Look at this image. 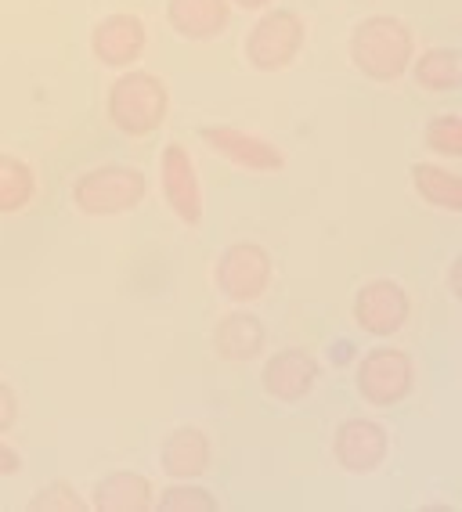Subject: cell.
Wrapping results in <instances>:
<instances>
[{"mask_svg":"<svg viewBox=\"0 0 462 512\" xmlns=\"http://www.w3.org/2000/svg\"><path fill=\"white\" fill-rule=\"evenodd\" d=\"M347 55L354 69L372 83H394L416 58V33L398 15H365L351 29Z\"/></svg>","mask_w":462,"mask_h":512,"instance_id":"cell-1","label":"cell"},{"mask_svg":"<svg viewBox=\"0 0 462 512\" xmlns=\"http://www.w3.org/2000/svg\"><path fill=\"white\" fill-rule=\"evenodd\" d=\"M105 116L123 138H152L170 119V87L148 69H123L109 87Z\"/></svg>","mask_w":462,"mask_h":512,"instance_id":"cell-2","label":"cell"},{"mask_svg":"<svg viewBox=\"0 0 462 512\" xmlns=\"http://www.w3.org/2000/svg\"><path fill=\"white\" fill-rule=\"evenodd\" d=\"M73 206L84 217H123L134 213L148 195V177L138 166L102 163L73 181Z\"/></svg>","mask_w":462,"mask_h":512,"instance_id":"cell-3","label":"cell"},{"mask_svg":"<svg viewBox=\"0 0 462 512\" xmlns=\"http://www.w3.org/2000/svg\"><path fill=\"white\" fill-rule=\"evenodd\" d=\"M307 44V22L293 8H264L246 33V62L257 73H286Z\"/></svg>","mask_w":462,"mask_h":512,"instance_id":"cell-4","label":"cell"},{"mask_svg":"<svg viewBox=\"0 0 462 512\" xmlns=\"http://www.w3.org/2000/svg\"><path fill=\"white\" fill-rule=\"evenodd\" d=\"M275 282V260L260 242H231L213 264V285L228 303H257Z\"/></svg>","mask_w":462,"mask_h":512,"instance_id":"cell-5","label":"cell"},{"mask_svg":"<svg viewBox=\"0 0 462 512\" xmlns=\"http://www.w3.org/2000/svg\"><path fill=\"white\" fill-rule=\"evenodd\" d=\"M354 386L369 408H394L416 390V361L401 347H376L358 361Z\"/></svg>","mask_w":462,"mask_h":512,"instance_id":"cell-6","label":"cell"},{"mask_svg":"<svg viewBox=\"0 0 462 512\" xmlns=\"http://www.w3.org/2000/svg\"><path fill=\"white\" fill-rule=\"evenodd\" d=\"M351 318L365 336L390 339L398 336L412 318V296L398 278H369L354 293Z\"/></svg>","mask_w":462,"mask_h":512,"instance_id":"cell-7","label":"cell"},{"mask_svg":"<svg viewBox=\"0 0 462 512\" xmlns=\"http://www.w3.org/2000/svg\"><path fill=\"white\" fill-rule=\"evenodd\" d=\"M199 138L213 156L224 163L250 170V174H278L286 170V152L264 134H253L246 127H231V123H210L199 127Z\"/></svg>","mask_w":462,"mask_h":512,"instance_id":"cell-8","label":"cell"},{"mask_svg":"<svg viewBox=\"0 0 462 512\" xmlns=\"http://www.w3.org/2000/svg\"><path fill=\"white\" fill-rule=\"evenodd\" d=\"M159 192L167 210L174 213L185 228H199L203 224V181L195 170V159L181 141H170L159 152Z\"/></svg>","mask_w":462,"mask_h":512,"instance_id":"cell-9","label":"cell"},{"mask_svg":"<svg viewBox=\"0 0 462 512\" xmlns=\"http://www.w3.org/2000/svg\"><path fill=\"white\" fill-rule=\"evenodd\" d=\"M390 455V433L379 419L369 415H354L343 419L333 433V458L343 473L351 476H372L383 469Z\"/></svg>","mask_w":462,"mask_h":512,"instance_id":"cell-10","label":"cell"},{"mask_svg":"<svg viewBox=\"0 0 462 512\" xmlns=\"http://www.w3.org/2000/svg\"><path fill=\"white\" fill-rule=\"evenodd\" d=\"M148 47V26L134 11H112L105 19L94 22L91 29V55L98 65L123 73L141 62Z\"/></svg>","mask_w":462,"mask_h":512,"instance_id":"cell-11","label":"cell"},{"mask_svg":"<svg viewBox=\"0 0 462 512\" xmlns=\"http://www.w3.org/2000/svg\"><path fill=\"white\" fill-rule=\"evenodd\" d=\"M322 379V365L318 357L304 347H286L260 365V386L264 394L278 404H300L304 397H311V390Z\"/></svg>","mask_w":462,"mask_h":512,"instance_id":"cell-12","label":"cell"},{"mask_svg":"<svg viewBox=\"0 0 462 512\" xmlns=\"http://www.w3.org/2000/svg\"><path fill=\"white\" fill-rule=\"evenodd\" d=\"M213 466V444L210 433L199 426H177L159 444V469L170 480H199Z\"/></svg>","mask_w":462,"mask_h":512,"instance_id":"cell-13","label":"cell"},{"mask_svg":"<svg viewBox=\"0 0 462 512\" xmlns=\"http://www.w3.org/2000/svg\"><path fill=\"white\" fill-rule=\"evenodd\" d=\"M213 350L221 361L228 365H250L264 354L268 347V329H264V321L250 311H228L217 318L213 325V336H210Z\"/></svg>","mask_w":462,"mask_h":512,"instance_id":"cell-14","label":"cell"},{"mask_svg":"<svg viewBox=\"0 0 462 512\" xmlns=\"http://www.w3.org/2000/svg\"><path fill=\"white\" fill-rule=\"evenodd\" d=\"M167 22L188 44H210L231 26L228 0H167Z\"/></svg>","mask_w":462,"mask_h":512,"instance_id":"cell-15","label":"cell"},{"mask_svg":"<svg viewBox=\"0 0 462 512\" xmlns=\"http://www.w3.org/2000/svg\"><path fill=\"white\" fill-rule=\"evenodd\" d=\"M87 505L98 512H148L156 505V484L145 473L116 469L91 487V502Z\"/></svg>","mask_w":462,"mask_h":512,"instance_id":"cell-16","label":"cell"},{"mask_svg":"<svg viewBox=\"0 0 462 512\" xmlns=\"http://www.w3.org/2000/svg\"><path fill=\"white\" fill-rule=\"evenodd\" d=\"M408 76H412L419 91H426V94L459 91V83H462L459 51H455V47H426V51H416V58L408 65Z\"/></svg>","mask_w":462,"mask_h":512,"instance_id":"cell-17","label":"cell"},{"mask_svg":"<svg viewBox=\"0 0 462 512\" xmlns=\"http://www.w3.org/2000/svg\"><path fill=\"white\" fill-rule=\"evenodd\" d=\"M408 174H412V192L426 206H434V210L444 213H462V181L455 170L434 163V159H419V163H412Z\"/></svg>","mask_w":462,"mask_h":512,"instance_id":"cell-18","label":"cell"},{"mask_svg":"<svg viewBox=\"0 0 462 512\" xmlns=\"http://www.w3.org/2000/svg\"><path fill=\"white\" fill-rule=\"evenodd\" d=\"M37 199V170L15 152H0V217H15Z\"/></svg>","mask_w":462,"mask_h":512,"instance_id":"cell-19","label":"cell"},{"mask_svg":"<svg viewBox=\"0 0 462 512\" xmlns=\"http://www.w3.org/2000/svg\"><path fill=\"white\" fill-rule=\"evenodd\" d=\"M159 512H217L221 502L210 487L195 484V480H174L167 491H156V505Z\"/></svg>","mask_w":462,"mask_h":512,"instance_id":"cell-20","label":"cell"},{"mask_svg":"<svg viewBox=\"0 0 462 512\" xmlns=\"http://www.w3.org/2000/svg\"><path fill=\"white\" fill-rule=\"evenodd\" d=\"M426 148L441 159H462V116L459 112H441L426 123L423 130Z\"/></svg>","mask_w":462,"mask_h":512,"instance_id":"cell-21","label":"cell"},{"mask_svg":"<svg viewBox=\"0 0 462 512\" xmlns=\"http://www.w3.org/2000/svg\"><path fill=\"white\" fill-rule=\"evenodd\" d=\"M29 512H87V498L69 480H51L26 505Z\"/></svg>","mask_w":462,"mask_h":512,"instance_id":"cell-22","label":"cell"},{"mask_svg":"<svg viewBox=\"0 0 462 512\" xmlns=\"http://www.w3.org/2000/svg\"><path fill=\"white\" fill-rule=\"evenodd\" d=\"M15 422H19V394L15 386L0 379V437L15 430Z\"/></svg>","mask_w":462,"mask_h":512,"instance_id":"cell-23","label":"cell"},{"mask_svg":"<svg viewBox=\"0 0 462 512\" xmlns=\"http://www.w3.org/2000/svg\"><path fill=\"white\" fill-rule=\"evenodd\" d=\"M22 473V455L19 448H11L8 440L0 437V476H19Z\"/></svg>","mask_w":462,"mask_h":512,"instance_id":"cell-24","label":"cell"},{"mask_svg":"<svg viewBox=\"0 0 462 512\" xmlns=\"http://www.w3.org/2000/svg\"><path fill=\"white\" fill-rule=\"evenodd\" d=\"M228 4L239 11H264V8H271L275 0H228Z\"/></svg>","mask_w":462,"mask_h":512,"instance_id":"cell-25","label":"cell"},{"mask_svg":"<svg viewBox=\"0 0 462 512\" xmlns=\"http://www.w3.org/2000/svg\"><path fill=\"white\" fill-rule=\"evenodd\" d=\"M459 267H462V256H455V260H452V275H448V285H452V296H455V300H459Z\"/></svg>","mask_w":462,"mask_h":512,"instance_id":"cell-26","label":"cell"}]
</instances>
